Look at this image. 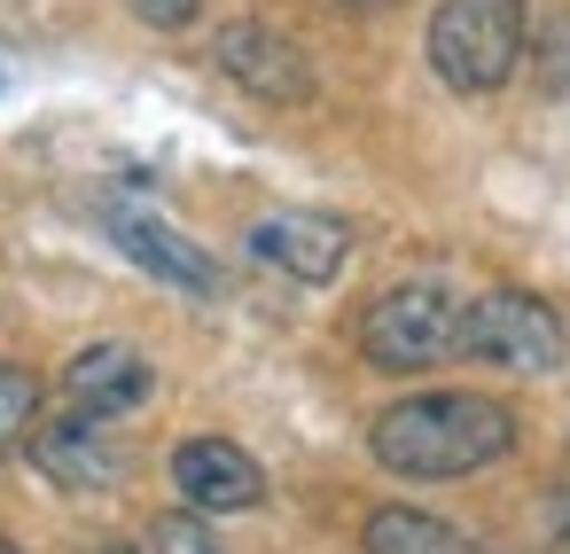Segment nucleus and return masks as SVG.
Here are the masks:
<instances>
[{
	"label": "nucleus",
	"instance_id": "1",
	"mask_svg": "<svg viewBox=\"0 0 570 554\" xmlns=\"http://www.w3.org/2000/svg\"><path fill=\"white\" fill-rule=\"evenodd\" d=\"M367 445H375V461L391 476L453 484V476L492 468L515 445V414L500 398H484V390H414V398H399V406L375 414Z\"/></svg>",
	"mask_w": 570,
	"mask_h": 554
},
{
	"label": "nucleus",
	"instance_id": "2",
	"mask_svg": "<svg viewBox=\"0 0 570 554\" xmlns=\"http://www.w3.org/2000/svg\"><path fill=\"white\" fill-rule=\"evenodd\" d=\"M523 32H531L523 0H438V17H430V71L453 95H492L523 63Z\"/></svg>",
	"mask_w": 570,
	"mask_h": 554
},
{
	"label": "nucleus",
	"instance_id": "3",
	"mask_svg": "<svg viewBox=\"0 0 570 554\" xmlns=\"http://www.w3.org/2000/svg\"><path fill=\"white\" fill-rule=\"evenodd\" d=\"M360 352L383 375H430L461 352V297L445 281H399L360 313Z\"/></svg>",
	"mask_w": 570,
	"mask_h": 554
},
{
	"label": "nucleus",
	"instance_id": "4",
	"mask_svg": "<svg viewBox=\"0 0 570 554\" xmlns=\"http://www.w3.org/2000/svg\"><path fill=\"white\" fill-rule=\"evenodd\" d=\"M461 352L508 375H554L570 359V328L554 320V305L523 297V289H484L461 305Z\"/></svg>",
	"mask_w": 570,
	"mask_h": 554
},
{
	"label": "nucleus",
	"instance_id": "5",
	"mask_svg": "<svg viewBox=\"0 0 570 554\" xmlns=\"http://www.w3.org/2000/svg\"><path fill=\"white\" fill-rule=\"evenodd\" d=\"M102 227H110V243H118V250H126L141 274L173 281V289H188V297H219V289H227L219 258H212L204 243H188L180 227H165V219H149V211H134V204L102 211Z\"/></svg>",
	"mask_w": 570,
	"mask_h": 554
},
{
	"label": "nucleus",
	"instance_id": "6",
	"mask_svg": "<svg viewBox=\"0 0 570 554\" xmlns=\"http://www.w3.org/2000/svg\"><path fill=\"white\" fill-rule=\"evenodd\" d=\"M149 390H157L149 359H141L134 344H118V336L71 352V367H63V406L87 414V422H126V414L149 406Z\"/></svg>",
	"mask_w": 570,
	"mask_h": 554
},
{
	"label": "nucleus",
	"instance_id": "7",
	"mask_svg": "<svg viewBox=\"0 0 570 554\" xmlns=\"http://www.w3.org/2000/svg\"><path fill=\"white\" fill-rule=\"evenodd\" d=\"M32 468H40L56 492H110V484L126 476V453H118L110 422L56 414V422H32Z\"/></svg>",
	"mask_w": 570,
	"mask_h": 554
},
{
	"label": "nucleus",
	"instance_id": "8",
	"mask_svg": "<svg viewBox=\"0 0 570 554\" xmlns=\"http://www.w3.org/2000/svg\"><path fill=\"white\" fill-rule=\"evenodd\" d=\"M250 258L289 281H336V266L352 258V227L328 211H266L250 227Z\"/></svg>",
	"mask_w": 570,
	"mask_h": 554
},
{
	"label": "nucleus",
	"instance_id": "9",
	"mask_svg": "<svg viewBox=\"0 0 570 554\" xmlns=\"http://www.w3.org/2000/svg\"><path fill=\"white\" fill-rule=\"evenodd\" d=\"M173 484H180V499L196 515H235V507L266 499V468L235 437H188V445H173Z\"/></svg>",
	"mask_w": 570,
	"mask_h": 554
},
{
	"label": "nucleus",
	"instance_id": "10",
	"mask_svg": "<svg viewBox=\"0 0 570 554\" xmlns=\"http://www.w3.org/2000/svg\"><path fill=\"white\" fill-rule=\"evenodd\" d=\"M219 71H227L243 95H258V102H282V110L313 102V63H305L274 24H227V32H219Z\"/></svg>",
	"mask_w": 570,
	"mask_h": 554
},
{
	"label": "nucleus",
	"instance_id": "11",
	"mask_svg": "<svg viewBox=\"0 0 570 554\" xmlns=\"http://www.w3.org/2000/svg\"><path fill=\"white\" fill-rule=\"evenodd\" d=\"M367 554H492V546H476L469 531H453L422 507H375L367 515Z\"/></svg>",
	"mask_w": 570,
	"mask_h": 554
},
{
	"label": "nucleus",
	"instance_id": "12",
	"mask_svg": "<svg viewBox=\"0 0 570 554\" xmlns=\"http://www.w3.org/2000/svg\"><path fill=\"white\" fill-rule=\"evenodd\" d=\"M40 422V375L32 367H0V461H9Z\"/></svg>",
	"mask_w": 570,
	"mask_h": 554
},
{
	"label": "nucleus",
	"instance_id": "13",
	"mask_svg": "<svg viewBox=\"0 0 570 554\" xmlns=\"http://www.w3.org/2000/svg\"><path fill=\"white\" fill-rule=\"evenodd\" d=\"M531 40V79H539V95H570V9H554L539 32H523Z\"/></svg>",
	"mask_w": 570,
	"mask_h": 554
},
{
	"label": "nucleus",
	"instance_id": "14",
	"mask_svg": "<svg viewBox=\"0 0 570 554\" xmlns=\"http://www.w3.org/2000/svg\"><path fill=\"white\" fill-rule=\"evenodd\" d=\"M149 554H227V546H219V531L196 507H180V515H157L149 523Z\"/></svg>",
	"mask_w": 570,
	"mask_h": 554
},
{
	"label": "nucleus",
	"instance_id": "15",
	"mask_svg": "<svg viewBox=\"0 0 570 554\" xmlns=\"http://www.w3.org/2000/svg\"><path fill=\"white\" fill-rule=\"evenodd\" d=\"M134 9L157 24V32H188L196 24V9H204V0H134Z\"/></svg>",
	"mask_w": 570,
	"mask_h": 554
},
{
	"label": "nucleus",
	"instance_id": "16",
	"mask_svg": "<svg viewBox=\"0 0 570 554\" xmlns=\"http://www.w3.org/2000/svg\"><path fill=\"white\" fill-rule=\"evenodd\" d=\"M547 531H554V546L570 554V492H547Z\"/></svg>",
	"mask_w": 570,
	"mask_h": 554
},
{
	"label": "nucleus",
	"instance_id": "17",
	"mask_svg": "<svg viewBox=\"0 0 570 554\" xmlns=\"http://www.w3.org/2000/svg\"><path fill=\"white\" fill-rule=\"evenodd\" d=\"M352 9H383V0H352Z\"/></svg>",
	"mask_w": 570,
	"mask_h": 554
},
{
	"label": "nucleus",
	"instance_id": "18",
	"mask_svg": "<svg viewBox=\"0 0 570 554\" xmlns=\"http://www.w3.org/2000/svg\"><path fill=\"white\" fill-rule=\"evenodd\" d=\"M0 554H24V546H9V538H0Z\"/></svg>",
	"mask_w": 570,
	"mask_h": 554
}]
</instances>
